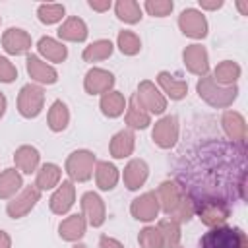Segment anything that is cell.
Returning <instances> with one entry per match:
<instances>
[{
    "label": "cell",
    "instance_id": "cell-1",
    "mask_svg": "<svg viewBox=\"0 0 248 248\" xmlns=\"http://www.w3.org/2000/svg\"><path fill=\"white\" fill-rule=\"evenodd\" d=\"M155 196L159 200V207L161 211L167 215V219L184 225L194 217V198L176 182V180H163L157 190Z\"/></svg>",
    "mask_w": 248,
    "mask_h": 248
},
{
    "label": "cell",
    "instance_id": "cell-2",
    "mask_svg": "<svg viewBox=\"0 0 248 248\" xmlns=\"http://www.w3.org/2000/svg\"><path fill=\"white\" fill-rule=\"evenodd\" d=\"M196 93L211 108H229L238 99V85H219L207 74L196 81Z\"/></svg>",
    "mask_w": 248,
    "mask_h": 248
},
{
    "label": "cell",
    "instance_id": "cell-3",
    "mask_svg": "<svg viewBox=\"0 0 248 248\" xmlns=\"http://www.w3.org/2000/svg\"><path fill=\"white\" fill-rule=\"evenodd\" d=\"M198 248H248V236L240 227L219 225L200 236Z\"/></svg>",
    "mask_w": 248,
    "mask_h": 248
},
{
    "label": "cell",
    "instance_id": "cell-4",
    "mask_svg": "<svg viewBox=\"0 0 248 248\" xmlns=\"http://www.w3.org/2000/svg\"><path fill=\"white\" fill-rule=\"evenodd\" d=\"M231 205L217 196H205L200 200H194V215L207 227H219L225 225L227 219L231 217Z\"/></svg>",
    "mask_w": 248,
    "mask_h": 248
},
{
    "label": "cell",
    "instance_id": "cell-5",
    "mask_svg": "<svg viewBox=\"0 0 248 248\" xmlns=\"http://www.w3.org/2000/svg\"><path fill=\"white\" fill-rule=\"evenodd\" d=\"M95 165H97V157L91 149H76L66 157L64 170L74 184L76 182H87L93 178Z\"/></svg>",
    "mask_w": 248,
    "mask_h": 248
},
{
    "label": "cell",
    "instance_id": "cell-6",
    "mask_svg": "<svg viewBox=\"0 0 248 248\" xmlns=\"http://www.w3.org/2000/svg\"><path fill=\"white\" fill-rule=\"evenodd\" d=\"M16 107L23 118H37L45 108V89L37 83H25L17 93Z\"/></svg>",
    "mask_w": 248,
    "mask_h": 248
},
{
    "label": "cell",
    "instance_id": "cell-7",
    "mask_svg": "<svg viewBox=\"0 0 248 248\" xmlns=\"http://www.w3.org/2000/svg\"><path fill=\"white\" fill-rule=\"evenodd\" d=\"M41 190L35 186V184H29V186H23L12 200H8L6 203V215L10 219H21L25 215H29L37 203L41 202Z\"/></svg>",
    "mask_w": 248,
    "mask_h": 248
},
{
    "label": "cell",
    "instance_id": "cell-8",
    "mask_svg": "<svg viewBox=\"0 0 248 248\" xmlns=\"http://www.w3.org/2000/svg\"><path fill=\"white\" fill-rule=\"evenodd\" d=\"M180 124L174 114H163L151 126V140L159 149H172L178 143Z\"/></svg>",
    "mask_w": 248,
    "mask_h": 248
},
{
    "label": "cell",
    "instance_id": "cell-9",
    "mask_svg": "<svg viewBox=\"0 0 248 248\" xmlns=\"http://www.w3.org/2000/svg\"><path fill=\"white\" fill-rule=\"evenodd\" d=\"M136 99L138 103L153 116H159V114H165L167 107H169V101L167 97L161 93V89L151 81V79H141L138 83V91H136Z\"/></svg>",
    "mask_w": 248,
    "mask_h": 248
},
{
    "label": "cell",
    "instance_id": "cell-10",
    "mask_svg": "<svg viewBox=\"0 0 248 248\" xmlns=\"http://www.w3.org/2000/svg\"><path fill=\"white\" fill-rule=\"evenodd\" d=\"M176 23H178V29L182 31V35H186V37H190L194 41H202L209 33L207 17L198 8H186V10H182Z\"/></svg>",
    "mask_w": 248,
    "mask_h": 248
},
{
    "label": "cell",
    "instance_id": "cell-11",
    "mask_svg": "<svg viewBox=\"0 0 248 248\" xmlns=\"http://www.w3.org/2000/svg\"><path fill=\"white\" fill-rule=\"evenodd\" d=\"M79 207H81V215L83 219L87 221L89 227L93 229H99L105 225L107 221V205H105V200L93 192V190H87L81 194V200H79Z\"/></svg>",
    "mask_w": 248,
    "mask_h": 248
},
{
    "label": "cell",
    "instance_id": "cell-12",
    "mask_svg": "<svg viewBox=\"0 0 248 248\" xmlns=\"http://www.w3.org/2000/svg\"><path fill=\"white\" fill-rule=\"evenodd\" d=\"M182 64L184 68L198 78L209 74V52L202 43H192L182 50Z\"/></svg>",
    "mask_w": 248,
    "mask_h": 248
},
{
    "label": "cell",
    "instance_id": "cell-13",
    "mask_svg": "<svg viewBox=\"0 0 248 248\" xmlns=\"http://www.w3.org/2000/svg\"><path fill=\"white\" fill-rule=\"evenodd\" d=\"M25 70L33 83L37 85H54L58 81V72L52 64L45 62L39 54L29 52L25 56Z\"/></svg>",
    "mask_w": 248,
    "mask_h": 248
},
{
    "label": "cell",
    "instance_id": "cell-14",
    "mask_svg": "<svg viewBox=\"0 0 248 248\" xmlns=\"http://www.w3.org/2000/svg\"><path fill=\"white\" fill-rule=\"evenodd\" d=\"M0 43H2L4 52L10 54V56H23V54L27 56L31 46H33L31 35L21 27H8L2 33Z\"/></svg>",
    "mask_w": 248,
    "mask_h": 248
},
{
    "label": "cell",
    "instance_id": "cell-15",
    "mask_svg": "<svg viewBox=\"0 0 248 248\" xmlns=\"http://www.w3.org/2000/svg\"><path fill=\"white\" fill-rule=\"evenodd\" d=\"M114 83H116L114 74L105 68L93 66L83 76V91L87 95H105V93L112 91Z\"/></svg>",
    "mask_w": 248,
    "mask_h": 248
},
{
    "label": "cell",
    "instance_id": "cell-16",
    "mask_svg": "<svg viewBox=\"0 0 248 248\" xmlns=\"http://www.w3.org/2000/svg\"><path fill=\"white\" fill-rule=\"evenodd\" d=\"M161 213L155 192H143L130 203V215L140 223H153Z\"/></svg>",
    "mask_w": 248,
    "mask_h": 248
},
{
    "label": "cell",
    "instance_id": "cell-17",
    "mask_svg": "<svg viewBox=\"0 0 248 248\" xmlns=\"http://www.w3.org/2000/svg\"><path fill=\"white\" fill-rule=\"evenodd\" d=\"M76 203V184L68 178V180H62L54 192L50 194L48 198V209L54 213V215H68L70 209L74 207Z\"/></svg>",
    "mask_w": 248,
    "mask_h": 248
},
{
    "label": "cell",
    "instance_id": "cell-18",
    "mask_svg": "<svg viewBox=\"0 0 248 248\" xmlns=\"http://www.w3.org/2000/svg\"><path fill=\"white\" fill-rule=\"evenodd\" d=\"M221 128L225 132V136L236 143L240 149H244V143H246V118L238 112V110H232V108H227L221 116Z\"/></svg>",
    "mask_w": 248,
    "mask_h": 248
},
{
    "label": "cell",
    "instance_id": "cell-19",
    "mask_svg": "<svg viewBox=\"0 0 248 248\" xmlns=\"http://www.w3.org/2000/svg\"><path fill=\"white\" fill-rule=\"evenodd\" d=\"M120 178H122L126 190H130V192L140 190L147 182V178H149V165H147V161L145 159H140V157L130 159L126 163Z\"/></svg>",
    "mask_w": 248,
    "mask_h": 248
},
{
    "label": "cell",
    "instance_id": "cell-20",
    "mask_svg": "<svg viewBox=\"0 0 248 248\" xmlns=\"http://www.w3.org/2000/svg\"><path fill=\"white\" fill-rule=\"evenodd\" d=\"M56 35H58V41H62V43H83L89 37V27L81 17L68 16L60 23Z\"/></svg>",
    "mask_w": 248,
    "mask_h": 248
},
{
    "label": "cell",
    "instance_id": "cell-21",
    "mask_svg": "<svg viewBox=\"0 0 248 248\" xmlns=\"http://www.w3.org/2000/svg\"><path fill=\"white\" fill-rule=\"evenodd\" d=\"M157 87L161 89V93L167 97V101H182L188 95V81L178 79L176 76H172L167 70H161L157 74Z\"/></svg>",
    "mask_w": 248,
    "mask_h": 248
},
{
    "label": "cell",
    "instance_id": "cell-22",
    "mask_svg": "<svg viewBox=\"0 0 248 248\" xmlns=\"http://www.w3.org/2000/svg\"><path fill=\"white\" fill-rule=\"evenodd\" d=\"M37 54L45 60V62H52V64H62L66 62L68 58V46L50 37V35H43L39 41H37Z\"/></svg>",
    "mask_w": 248,
    "mask_h": 248
},
{
    "label": "cell",
    "instance_id": "cell-23",
    "mask_svg": "<svg viewBox=\"0 0 248 248\" xmlns=\"http://www.w3.org/2000/svg\"><path fill=\"white\" fill-rule=\"evenodd\" d=\"M14 165L21 174H35L41 167V153L35 145L23 143L14 151Z\"/></svg>",
    "mask_w": 248,
    "mask_h": 248
},
{
    "label": "cell",
    "instance_id": "cell-24",
    "mask_svg": "<svg viewBox=\"0 0 248 248\" xmlns=\"http://www.w3.org/2000/svg\"><path fill=\"white\" fill-rule=\"evenodd\" d=\"M85 231H87V221L83 219L81 213H72L58 223V236L64 242H79L85 236Z\"/></svg>",
    "mask_w": 248,
    "mask_h": 248
},
{
    "label": "cell",
    "instance_id": "cell-25",
    "mask_svg": "<svg viewBox=\"0 0 248 248\" xmlns=\"http://www.w3.org/2000/svg\"><path fill=\"white\" fill-rule=\"evenodd\" d=\"M124 124L128 130H145L151 126V114L138 103L136 93L126 99V112H124Z\"/></svg>",
    "mask_w": 248,
    "mask_h": 248
},
{
    "label": "cell",
    "instance_id": "cell-26",
    "mask_svg": "<svg viewBox=\"0 0 248 248\" xmlns=\"http://www.w3.org/2000/svg\"><path fill=\"white\" fill-rule=\"evenodd\" d=\"M136 149V134L134 130H118L108 141V153L112 159H128Z\"/></svg>",
    "mask_w": 248,
    "mask_h": 248
},
{
    "label": "cell",
    "instance_id": "cell-27",
    "mask_svg": "<svg viewBox=\"0 0 248 248\" xmlns=\"http://www.w3.org/2000/svg\"><path fill=\"white\" fill-rule=\"evenodd\" d=\"M95 184L101 192H110L116 188L120 180V169L110 161H97L95 165Z\"/></svg>",
    "mask_w": 248,
    "mask_h": 248
},
{
    "label": "cell",
    "instance_id": "cell-28",
    "mask_svg": "<svg viewBox=\"0 0 248 248\" xmlns=\"http://www.w3.org/2000/svg\"><path fill=\"white\" fill-rule=\"evenodd\" d=\"M62 182V167L56 163H43L35 172V186L41 192L54 190Z\"/></svg>",
    "mask_w": 248,
    "mask_h": 248
},
{
    "label": "cell",
    "instance_id": "cell-29",
    "mask_svg": "<svg viewBox=\"0 0 248 248\" xmlns=\"http://www.w3.org/2000/svg\"><path fill=\"white\" fill-rule=\"evenodd\" d=\"M68 124H70V108H68V105L62 99L52 101V105L48 107V112H46L48 130L58 134V132H64L68 128Z\"/></svg>",
    "mask_w": 248,
    "mask_h": 248
},
{
    "label": "cell",
    "instance_id": "cell-30",
    "mask_svg": "<svg viewBox=\"0 0 248 248\" xmlns=\"http://www.w3.org/2000/svg\"><path fill=\"white\" fill-rule=\"evenodd\" d=\"M23 188V174L16 167H8L0 172V200H12Z\"/></svg>",
    "mask_w": 248,
    "mask_h": 248
},
{
    "label": "cell",
    "instance_id": "cell-31",
    "mask_svg": "<svg viewBox=\"0 0 248 248\" xmlns=\"http://www.w3.org/2000/svg\"><path fill=\"white\" fill-rule=\"evenodd\" d=\"M240 76H242V68L234 60H221L213 68V74H211L213 81L219 83V85H225V87L227 85H236V81L240 79Z\"/></svg>",
    "mask_w": 248,
    "mask_h": 248
},
{
    "label": "cell",
    "instance_id": "cell-32",
    "mask_svg": "<svg viewBox=\"0 0 248 248\" xmlns=\"http://www.w3.org/2000/svg\"><path fill=\"white\" fill-rule=\"evenodd\" d=\"M99 108H101L103 116H107V118H118V116H122L126 112V97H124V93L112 89V91L101 95Z\"/></svg>",
    "mask_w": 248,
    "mask_h": 248
},
{
    "label": "cell",
    "instance_id": "cell-33",
    "mask_svg": "<svg viewBox=\"0 0 248 248\" xmlns=\"http://www.w3.org/2000/svg\"><path fill=\"white\" fill-rule=\"evenodd\" d=\"M112 52H114V45L110 39H97L83 48L81 58H83V62L93 64V62H103V60L110 58Z\"/></svg>",
    "mask_w": 248,
    "mask_h": 248
},
{
    "label": "cell",
    "instance_id": "cell-34",
    "mask_svg": "<svg viewBox=\"0 0 248 248\" xmlns=\"http://www.w3.org/2000/svg\"><path fill=\"white\" fill-rule=\"evenodd\" d=\"M114 16L128 25H136L141 21L143 17V10L141 4L136 0H116L114 2Z\"/></svg>",
    "mask_w": 248,
    "mask_h": 248
},
{
    "label": "cell",
    "instance_id": "cell-35",
    "mask_svg": "<svg viewBox=\"0 0 248 248\" xmlns=\"http://www.w3.org/2000/svg\"><path fill=\"white\" fill-rule=\"evenodd\" d=\"M66 16V8L64 4H54V2H45L37 6V19L43 25H56L62 23Z\"/></svg>",
    "mask_w": 248,
    "mask_h": 248
},
{
    "label": "cell",
    "instance_id": "cell-36",
    "mask_svg": "<svg viewBox=\"0 0 248 248\" xmlns=\"http://www.w3.org/2000/svg\"><path fill=\"white\" fill-rule=\"evenodd\" d=\"M155 227L161 232V238H163L165 248H178L180 238H182V231H180V225L178 223H174L170 219H159Z\"/></svg>",
    "mask_w": 248,
    "mask_h": 248
},
{
    "label": "cell",
    "instance_id": "cell-37",
    "mask_svg": "<svg viewBox=\"0 0 248 248\" xmlns=\"http://www.w3.org/2000/svg\"><path fill=\"white\" fill-rule=\"evenodd\" d=\"M116 46L124 56H136L141 50V39L138 33L130 29H122L116 35Z\"/></svg>",
    "mask_w": 248,
    "mask_h": 248
},
{
    "label": "cell",
    "instance_id": "cell-38",
    "mask_svg": "<svg viewBox=\"0 0 248 248\" xmlns=\"http://www.w3.org/2000/svg\"><path fill=\"white\" fill-rule=\"evenodd\" d=\"M138 244H140V248H165L163 238H161V232L157 231L155 225H145L140 231Z\"/></svg>",
    "mask_w": 248,
    "mask_h": 248
},
{
    "label": "cell",
    "instance_id": "cell-39",
    "mask_svg": "<svg viewBox=\"0 0 248 248\" xmlns=\"http://www.w3.org/2000/svg\"><path fill=\"white\" fill-rule=\"evenodd\" d=\"M141 10L147 12V16L151 17H167L172 14L174 2L172 0H145L141 4Z\"/></svg>",
    "mask_w": 248,
    "mask_h": 248
},
{
    "label": "cell",
    "instance_id": "cell-40",
    "mask_svg": "<svg viewBox=\"0 0 248 248\" xmlns=\"http://www.w3.org/2000/svg\"><path fill=\"white\" fill-rule=\"evenodd\" d=\"M16 79H17L16 64L8 56L0 54V83H14Z\"/></svg>",
    "mask_w": 248,
    "mask_h": 248
},
{
    "label": "cell",
    "instance_id": "cell-41",
    "mask_svg": "<svg viewBox=\"0 0 248 248\" xmlns=\"http://www.w3.org/2000/svg\"><path fill=\"white\" fill-rule=\"evenodd\" d=\"M99 248H124V244L114 238V236H108V234H101L99 238Z\"/></svg>",
    "mask_w": 248,
    "mask_h": 248
},
{
    "label": "cell",
    "instance_id": "cell-42",
    "mask_svg": "<svg viewBox=\"0 0 248 248\" xmlns=\"http://www.w3.org/2000/svg\"><path fill=\"white\" fill-rule=\"evenodd\" d=\"M198 4H200V12H215V10H221L223 8V0H198Z\"/></svg>",
    "mask_w": 248,
    "mask_h": 248
},
{
    "label": "cell",
    "instance_id": "cell-43",
    "mask_svg": "<svg viewBox=\"0 0 248 248\" xmlns=\"http://www.w3.org/2000/svg\"><path fill=\"white\" fill-rule=\"evenodd\" d=\"M87 6L93 10V12H99V14H105L112 8V2L110 0H103V2H97V0H89Z\"/></svg>",
    "mask_w": 248,
    "mask_h": 248
},
{
    "label": "cell",
    "instance_id": "cell-44",
    "mask_svg": "<svg viewBox=\"0 0 248 248\" xmlns=\"http://www.w3.org/2000/svg\"><path fill=\"white\" fill-rule=\"evenodd\" d=\"M0 248H12V236L4 229H0Z\"/></svg>",
    "mask_w": 248,
    "mask_h": 248
},
{
    "label": "cell",
    "instance_id": "cell-45",
    "mask_svg": "<svg viewBox=\"0 0 248 248\" xmlns=\"http://www.w3.org/2000/svg\"><path fill=\"white\" fill-rule=\"evenodd\" d=\"M6 108H8V99H6V95L0 91V120H2V116L6 114Z\"/></svg>",
    "mask_w": 248,
    "mask_h": 248
},
{
    "label": "cell",
    "instance_id": "cell-46",
    "mask_svg": "<svg viewBox=\"0 0 248 248\" xmlns=\"http://www.w3.org/2000/svg\"><path fill=\"white\" fill-rule=\"evenodd\" d=\"M236 8H238V12H240L242 16H248V4H246V2L238 0V2H236Z\"/></svg>",
    "mask_w": 248,
    "mask_h": 248
},
{
    "label": "cell",
    "instance_id": "cell-47",
    "mask_svg": "<svg viewBox=\"0 0 248 248\" xmlns=\"http://www.w3.org/2000/svg\"><path fill=\"white\" fill-rule=\"evenodd\" d=\"M72 248H87V244H83V242H74Z\"/></svg>",
    "mask_w": 248,
    "mask_h": 248
},
{
    "label": "cell",
    "instance_id": "cell-48",
    "mask_svg": "<svg viewBox=\"0 0 248 248\" xmlns=\"http://www.w3.org/2000/svg\"><path fill=\"white\" fill-rule=\"evenodd\" d=\"M0 25H2V17H0Z\"/></svg>",
    "mask_w": 248,
    "mask_h": 248
}]
</instances>
